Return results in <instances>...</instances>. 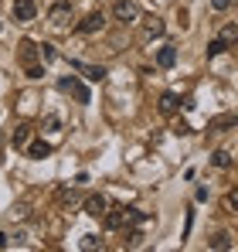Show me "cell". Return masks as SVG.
<instances>
[{
  "mask_svg": "<svg viewBox=\"0 0 238 252\" xmlns=\"http://www.w3.org/2000/svg\"><path fill=\"white\" fill-rule=\"evenodd\" d=\"M58 89H61L65 95H75V99H79L82 106H85V102H92L89 89H85V85H82L79 79H75V75H65V79H58Z\"/></svg>",
  "mask_w": 238,
  "mask_h": 252,
  "instance_id": "1",
  "label": "cell"
},
{
  "mask_svg": "<svg viewBox=\"0 0 238 252\" xmlns=\"http://www.w3.org/2000/svg\"><path fill=\"white\" fill-rule=\"evenodd\" d=\"M113 17H116L119 24H136L140 21V7L133 0H116L113 3Z\"/></svg>",
  "mask_w": 238,
  "mask_h": 252,
  "instance_id": "2",
  "label": "cell"
},
{
  "mask_svg": "<svg viewBox=\"0 0 238 252\" xmlns=\"http://www.w3.org/2000/svg\"><path fill=\"white\" fill-rule=\"evenodd\" d=\"M72 68H75V72H82L89 82H106V75H109L102 65H85V62H79V58H72Z\"/></svg>",
  "mask_w": 238,
  "mask_h": 252,
  "instance_id": "3",
  "label": "cell"
},
{
  "mask_svg": "<svg viewBox=\"0 0 238 252\" xmlns=\"http://www.w3.org/2000/svg\"><path fill=\"white\" fill-rule=\"evenodd\" d=\"M106 208H109V198H106V194H89V198H85V215H89V218H102Z\"/></svg>",
  "mask_w": 238,
  "mask_h": 252,
  "instance_id": "4",
  "label": "cell"
},
{
  "mask_svg": "<svg viewBox=\"0 0 238 252\" xmlns=\"http://www.w3.org/2000/svg\"><path fill=\"white\" fill-rule=\"evenodd\" d=\"M48 17H51L55 28H68V21H72V3H51Z\"/></svg>",
  "mask_w": 238,
  "mask_h": 252,
  "instance_id": "5",
  "label": "cell"
},
{
  "mask_svg": "<svg viewBox=\"0 0 238 252\" xmlns=\"http://www.w3.org/2000/svg\"><path fill=\"white\" fill-rule=\"evenodd\" d=\"M14 17H17L21 24L34 21V17H38V3H34V0H14Z\"/></svg>",
  "mask_w": 238,
  "mask_h": 252,
  "instance_id": "6",
  "label": "cell"
},
{
  "mask_svg": "<svg viewBox=\"0 0 238 252\" xmlns=\"http://www.w3.org/2000/svg\"><path fill=\"white\" fill-rule=\"evenodd\" d=\"M102 24H106L102 10H92V14H85V17L79 21V31L82 34H95V31H102Z\"/></svg>",
  "mask_w": 238,
  "mask_h": 252,
  "instance_id": "7",
  "label": "cell"
},
{
  "mask_svg": "<svg viewBox=\"0 0 238 252\" xmlns=\"http://www.w3.org/2000/svg\"><path fill=\"white\" fill-rule=\"evenodd\" d=\"M17 58H21V65H24V68H28V65H34V62H38V44L24 38V41L17 44Z\"/></svg>",
  "mask_w": 238,
  "mask_h": 252,
  "instance_id": "8",
  "label": "cell"
},
{
  "mask_svg": "<svg viewBox=\"0 0 238 252\" xmlns=\"http://www.w3.org/2000/svg\"><path fill=\"white\" fill-rule=\"evenodd\" d=\"M106 228H113V232H119L122 225H126V208L122 205H116V208H106Z\"/></svg>",
  "mask_w": 238,
  "mask_h": 252,
  "instance_id": "9",
  "label": "cell"
},
{
  "mask_svg": "<svg viewBox=\"0 0 238 252\" xmlns=\"http://www.w3.org/2000/svg\"><path fill=\"white\" fill-rule=\"evenodd\" d=\"M157 109L163 113V116H174V113L180 109V95H177V92H163L160 102H157Z\"/></svg>",
  "mask_w": 238,
  "mask_h": 252,
  "instance_id": "10",
  "label": "cell"
},
{
  "mask_svg": "<svg viewBox=\"0 0 238 252\" xmlns=\"http://www.w3.org/2000/svg\"><path fill=\"white\" fill-rule=\"evenodd\" d=\"M238 126V113H225V116H214L211 123H208V133H221V129H232Z\"/></svg>",
  "mask_w": 238,
  "mask_h": 252,
  "instance_id": "11",
  "label": "cell"
},
{
  "mask_svg": "<svg viewBox=\"0 0 238 252\" xmlns=\"http://www.w3.org/2000/svg\"><path fill=\"white\" fill-rule=\"evenodd\" d=\"M28 157H31V160L51 157V143H48V140H28Z\"/></svg>",
  "mask_w": 238,
  "mask_h": 252,
  "instance_id": "12",
  "label": "cell"
},
{
  "mask_svg": "<svg viewBox=\"0 0 238 252\" xmlns=\"http://www.w3.org/2000/svg\"><path fill=\"white\" fill-rule=\"evenodd\" d=\"M157 65L160 68H174V65H177V48H174V44L157 48Z\"/></svg>",
  "mask_w": 238,
  "mask_h": 252,
  "instance_id": "13",
  "label": "cell"
},
{
  "mask_svg": "<svg viewBox=\"0 0 238 252\" xmlns=\"http://www.w3.org/2000/svg\"><path fill=\"white\" fill-rule=\"evenodd\" d=\"M163 31H167V24H163L160 17H147V24H143V38H147V41L163 38Z\"/></svg>",
  "mask_w": 238,
  "mask_h": 252,
  "instance_id": "14",
  "label": "cell"
},
{
  "mask_svg": "<svg viewBox=\"0 0 238 252\" xmlns=\"http://www.w3.org/2000/svg\"><path fill=\"white\" fill-rule=\"evenodd\" d=\"M28 140H31V126L17 123V126H14V133H10V143H14V147H28Z\"/></svg>",
  "mask_w": 238,
  "mask_h": 252,
  "instance_id": "15",
  "label": "cell"
},
{
  "mask_svg": "<svg viewBox=\"0 0 238 252\" xmlns=\"http://www.w3.org/2000/svg\"><path fill=\"white\" fill-rule=\"evenodd\" d=\"M211 164H214L218 170L232 167V154H228V150H214V154H211Z\"/></svg>",
  "mask_w": 238,
  "mask_h": 252,
  "instance_id": "16",
  "label": "cell"
},
{
  "mask_svg": "<svg viewBox=\"0 0 238 252\" xmlns=\"http://www.w3.org/2000/svg\"><path fill=\"white\" fill-rule=\"evenodd\" d=\"M204 51H208V58H218V55H225V51H228V41H225V38H214Z\"/></svg>",
  "mask_w": 238,
  "mask_h": 252,
  "instance_id": "17",
  "label": "cell"
},
{
  "mask_svg": "<svg viewBox=\"0 0 238 252\" xmlns=\"http://www.w3.org/2000/svg\"><path fill=\"white\" fill-rule=\"evenodd\" d=\"M79 249H85V252H92V249H102V239L89 232V235H82V239H79Z\"/></svg>",
  "mask_w": 238,
  "mask_h": 252,
  "instance_id": "18",
  "label": "cell"
},
{
  "mask_svg": "<svg viewBox=\"0 0 238 252\" xmlns=\"http://www.w3.org/2000/svg\"><path fill=\"white\" fill-rule=\"evenodd\" d=\"M208 246H211V249H228V246H232V235H228V232H218V235H214V239H211V242H208Z\"/></svg>",
  "mask_w": 238,
  "mask_h": 252,
  "instance_id": "19",
  "label": "cell"
},
{
  "mask_svg": "<svg viewBox=\"0 0 238 252\" xmlns=\"http://www.w3.org/2000/svg\"><path fill=\"white\" fill-rule=\"evenodd\" d=\"M38 55L44 58V62H55V58H58V51H55V44H48V41H44V44H38Z\"/></svg>",
  "mask_w": 238,
  "mask_h": 252,
  "instance_id": "20",
  "label": "cell"
},
{
  "mask_svg": "<svg viewBox=\"0 0 238 252\" xmlns=\"http://www.w3.org/2000/svg\"><path fill=\"white\" fill-rule=\"evenodd\" d=\"M44 126H48L51 133H61V120H58L55 113H48V116H44Z\"/></svg>",
  "mask_w": 238,
  "mask_h": 252,
  "instance_id": "21",
  "label": "cell"
},
{
  "mask_svg": "<svg viewBox=\"0 0 238 252\" xmlns=\"http://www.w3.org/2000/svg\"><path fill=\"white\" fill-rule=\"evenodd\" d=\"M24 72H28V79H34V82H38V79H44V68H41L38 62H34V65H28Z\"/></svg>",
  "mask_w": 238,
  "mask_h": 252,
  "instance_id": "22",
  "label": "cell"
},
{
  "mask_svg": "<svg viewBox=\"0 0 238 252\" xmlns=\"http://www.w3.org/2000/svg\"><path fill=\"white\" fill-rule=\"evenodd\" d=\"M126 246H129V249L143 246V232H129V235H126Z\"/></svg>",
  "mask_w": 238,
  "mask_h": 252,
  "instance_id": "23",
  "label": "cell"
},
{
  "mask_svg": "<svg viewBox=\"0 0 238 252\" xmlns=\"http://www.w3.org/2000/svg\"><path fill=\"white\" fill-rule=\"evenodd\" d=\"M225 201H228V208H232V211H238V188L228 191V198H225Z\"/></svg>",
  "mask_w": 238,
  "mask_h": 252,
  "instance_id": "24",
  "label": "cell"
},
{
  "mask_svg": "<svg viewBox=\"0 0 238 252\" xmlns=\"http://www.w3.org/2000/svg\"><path fill=\"white\" fill-rule=\"evenodd\" d=\"M174 133H177V136H191L194 129H191L187 123H174Z\"/></svg>",
  "mask_w": 238,
  "mask_h": 252,
  "instance_id": "25",
  "label": "cell"
},
{
  "mask_svg": "<svg viewBox=\"0 0 238 252\" xmlns=\"http://www.w3.org/2000/svg\"><path fill=\"white\" fill-rule=\"evenodd\" d=\"M10 215H14V218H28V205H24V201H17V205H14V211H10Z\"/></svg>",
  "mask_w": 238,
  "mask_h": 252,
  "instance_id": "26",
  "label": "cell"
},
{
  "mask_svg": "<svg viewBox=\"0 0 238 252\" xmlns=\"http://www.w3.org/2000/svg\"><path fill=\"white\" fill-rule=\"evenodd\" d=\"M221 38H225V41H238V28H235V24H232V28H225V34H221Z\"/></svg>",
  "mask_w": 238,
  "mask_h": 252,
  "instance_id": "27",
  "label": "cell"
},
{
  "mask_svg": "<svg viewBox=\"0 0 238 252\" xmlns=\"http://www.w3.org/2000/svg\"><path fill=\"white\" fill-rule=\"evenodd\" d=\"M211 7H214V10H228V7H232V0H211Z\"/></svg>",
  "mask_w": 238,
  "mask_h": 252,
  "instance_id": "28",
  "label": "cell"
},
{
  "mask_svg": "<svg viewBox=\"0 0 238 252\" xmlns=\"http://www.w3.org/2000/svg\"><path fill=\"white\" fill-rule=\"evenodd\" d=\"M0 249H10V235L7 232H0Z\"/></svg>",
  "mask_w": 238,
  "mask_h": 252,
  "instance_id": "29",
  "label": "cell"
}]
</instances>
